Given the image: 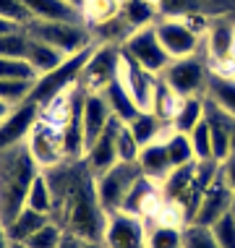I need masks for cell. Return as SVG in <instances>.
I'll list each match as a JSON object with an SVG mask.
<instances>
[{
	"label": "cell",
	"mask_w": 235,
	"mask_h": 248,
	"mask_svg": "<svg viewBox=\"0 0 235 248\" xmlns=\"http://www.w3.org/2000/svg\"><path fill=\"white\" fill-rule=\"evenodd\" d=\"M81 248H105V243H97V240H84Z\"/></svg>",
	"instance_id": "47"
},
{
	"label": "cell",
	"mask_w": 235,
	"mask_h": 248,
	"mask_svg": "<svg viewBox=\"0 0 235 248\" xmlns=\"http://www.w3.org/2000/svg\"><path fill=\"white\" fill-rule=\"evenodd\" d=\"M65 58H68V55H63V52H60L58 47H52V45L39 42V39L31 37L29 52H26V60H29L31 65H34V71L39 73V76H45V73L55 71L58 65H63V63H65Z\"/></svg>",
	"instance_id": "21"
},
{
	"label": "cell",
	"mask_w": 235,
	"mask_h": 248,
	"mask_svg": "<svg viewBox=\"0 0 235 248\" xmlns=\"http://www.w3.org/2000/svg\"><path fill=\"white\" fill-rule=\"evenodd\" d=\"M118 128H120V120L112 118L110 125L105 128V133L84 154V162L92 170L94 178H99L102 172H107L110 167H115L120 162L118 159Z\"/></svg>",
	"instance_id": "14"
},
{
	"label": "cell",
	"mask_w": 235,
	"mask_h": 248,
	"mask_svg": "<svg viewBox=\"0 0 235 248\" xmlns=\"http://www.w3.org/2000/svg\"><path fill=\"white\" fill-rule=\"evenodd\" d=\"M123 52L131 55L139 65H144L146 71L152 73H162L167 65H170V55L165 52L162 42L157 37V29L154 26H144V29H136L133 34L123 42Z\"/></svg>",
	"instance_id": "9"
},
{
	"label": "cell",
	"mask_w": 235,
	"mask_h": 248,
	"mask_svg": "<svg viewBox=\"0 0 235 248\" xmlns=\"http://www.w3.org/2000/svg\"><path fill=\"white\" fill-rule=\"evenodd\" d=\"M63 235H65V230L55 222V219H50V222H47L45 227H39L24 246L26 248H58V243L63 240Z\"/></svg>",
	"instance_id": "36"
},
{
	"label": "cell",
	"mask_w": 235,
	"mask_h": 248,
	"mask_svg": "<svg viewBox=\"0 0 235 248\" xmlns=\"http://www.w3.org/2000/svg\"><path fill=\"white\" fill-rule=\"evenodd\" d=\"M11 248H26L24 243H11Z\"/></svg>",
	"instance_id": "51"
},
{
	"label": "cell",
	"mask_w": 235,
	"mask_h": 248,
	"mask_svg": "<svg viewBox=\"0 0 235 248\" xmlns=\"http://www.w3.org/2000/svg\"><path fill=\"white\" fill-rule=\"evenodd\" d=\"M26 149L31 152V157L39 165V170H50V167L65 162L63 128L50 123V120H45V118H39L37 125L29 133V139H26Z\"/></svg>",
	"instance_id": "8"
},
{
	"label": "cell",
	"mask_w": 235,
	"mask_h": 248,
	"mask_svg": "<svg viewBox=\"0 0 235 248\" xmlns=\"http://www.w3.org/2000/svg\"><path fill=\"white\" fill-rule=\"evenodd\" d=\"M37 175L39 165L26 149V144L0 152V222L5 227L26 206V193Z\"/></svg>",
	"instance_id": "2"
},
{
	"label": "cell",
	"mask_w": 235,
	"mask_h": 248,
	"mask_svg": "<svg viewBox=\"0 0 235 248\" xmlns=\"http://www.w3.org/2000/svg\"><path fill=\"white\" fill-rule=\"evenodd\" d=\"M52 188V214L50 219L73 232L81 240L102 243L107 212L97 196V178L84 159H65L50 170H42Z\"/></svg>",
	"instance_id": "1"
},
{
	"label": "cell",
	"mask_w": 235,
	"mask_h": 248,
	"mask_svg": "<svg viewBox=\"0 0 235 248\" xmlns=\"http://www.w3.org/2000/svg\"><path fill=\"white\" fill-rule=\"evenodd\" d=\"M230 214L235 217V196H233V206H230Z\"/></svg>",
	"instance_id": "50"
},
{
	"label": "cell",
	"mask_w": 235,
	"mask_h": 248,
	"mask_svg": "<svg viewBox=\"0 0 235 248\" xmlns=\"http://www.w3.org/2000/svg\"><path fill=\"white\" fill-rule=\"evenodd\" d=\"M29 31L39 42H47L52 47H58L63 55H78L86 47H92L94 37L92 29L86 24H65V21H34L29 26Z\"/></svg>",
	"instance_id": "4"
},
{
	"label": "cell",
	"mask_w": 235,
	"mask_h": 248,
	"mask_svg": "<svg viewBox=\"0 0 235 248\" xmlns=\"http://www.w3.org/2000/svg\"><path fill=\"white\" fill-rule=\"evenodd\" d=\"M81 13H84L86 26H94L99 21H107V18L118 16L120 13V0H86Z\"/></svg>",
	"instance_id": "33"
},
{
	"label": "cell",
	"mask_w": 235,
	"mask_h": 248,
	"mask_svg": "<svg viewBox=\"0 0 235 248\" xmlns=\"http://www.w3.org/2000/svg\"><path fill=\"white\" fill-rule=\"evenodd\" d=\"M31 89H34V81H13V78H0V99L8 102L11 107L24 105L29 99Z\"/></svg>",
	"instance_id": "35"
},
{
	"label": "cell",
	"mask_w": 235,
	"mask_h": 248,
	"mask_svg": "<svg viewBox=\"0 0 235 248\" xmlns=\"http://www.w3.org/2000/svg\"><path fill=\"white\" fill-rule=\"evenodd\" d=\"M165 18H188V16H206L209 0H152Z\"/></svg>",
	"instance_id": "29"
},
{
	"label": "cell",
	"mask_w": 235,
	"mask_h": 248,
	"mask_svg": "<svg viewBox=\"0 0 235 248\" xmlns=\"http://www.w3.org/2000/svg\"><path fill=\"white\" fill-rule=\"evenodd\" d=\"M97 45H92V47H86L84 52H78V55H68L65 58L63 65H58L55 71L45 73V76H39L34 81V89H31L29 99L37 105H47L52 102L55 97L65 94L68 89H73V86L78 84V78H81V71L86 65V60L92 58V52Z\"/></svg>",
	"instance_id": "3"
},
{
	"label": "cell",
	"mask_w": 235,
	"mask_h": 248,
	"mask_svg": "<svg viewBox=\"0 0 235 248\" xmlns=\"http://www.w3.org/2000/svg\"><path fill=\"white\" fill-rule=\"evenodd\" d=\"M26 206H29V209H34V212L47 214V217L52 214V188H50V183H47V178H45L42 170H39V175L31 180V186H29V193H26Z\"/></svg>",
	"instance_id": "31"
},
{
	"label": "cell",
	"mask_w": 235,
	"mask_h": 248,
	"mask_svg": "<svg viewBox=\"0 0 235 248\" xmlns=\"http://www.w3.org/2000/svg\"><path fill=\"white\" fill-rule=\"evenodd\" d=\"M183 248H219L212 227L204 225H186L183 227Z\"/></svg>",
	"instance_id": "38"
},
{
	"label": "cell",
	"mask_w": 235,
	"mask_h": 248,
	"mask_svg": "<svg viewBox=\"0 0 235 248\" xmlns=\"http://www.w3.org/2000/svg\"><path fill=\"white\" fill-rule=\"evenodd\" d=\"M0 78L13 81H37L39 73L26 58H0Z\"/></svg>",
	"instance_id": "32"
},
{
	"label": "cell",
	"mask_w": 235,
	"mask_h": 248,
	"mask_svg": "<svg viewBox=\"0 0 235 248\" xmlns=\"http://www.w3.org/2000/svg\"><path fill=\"white\" fill-rule=\"evenodd\" d=\"M146 248H183V227L172 222H146Z\"/></svg>",
	"instance_id": "25"
},
{
	"label": "cell",
	"mask_w": 235,
	"mask_h": 248,
	"mask_svg": "<svg viewBox=\"0 0 235 248\" xmlns=\"http://www.w3.org/2000/svg\"><path fill=\"white\" fill-rule=\"evenodd\" d=\"M65 3H68V5H73V8H78V11H81V8H84V3H86V0H65Z\"/></svg>",
	"instance_id": "49"
},
{
	"label": "cell",
	"mask_w": 235,
	"mask_h": 248,
	"mask_svg": "<svg viewBox=\"0 0 235 248\" xmlns=\"http://www.w3.org/2000/svg\"><path fill=\"white\" fill-rule=\"evenodd\" d=\"M29 42H31V34L26 29L0 34V58H26Z\"/></svg>",
	"instance_id": "34"
},
{
	"label": "cell",
	"mask_w": 235,
	"mask_h": 248,
	"mask_svg": "<svg viewBox=\"0 0 235 248\" xmlns=\"http://www.w3.org/2000/svg\"><path fill=\"white\" fill-rule=\"evenodd\" d=\"M0 16L13 21L16 26H21V29H29L34 24V16L24 5V0H0Z\"/></svg>",
	"instance_id": "39"
},
{
	"label": "cell",
	"mask_w": 235,
	"mask_h": 248,
	"mask_svg": "<svg viewBox=\"0 0 235 248\" xmlns=\"http://www.w3.org/2000/svg\"><path fill=\"white\" fill-rule=\"evenodd\" d=\"M11 110H13V107H11L8 102H3V99H0V123H3V120L11 115Z\"/></svg>",
	"instance_id": "46"
},
{
	"label": "cell",
	"mask_w": 235,
	"mask_h": 248,
	"mask_svg": "<svg viewBox=\"0 0 235 248\" xmlns=\"http://www.w3.org/2000/svg\"><path fill=\"white\" fill-rule=\"evenodd\" d=\"M188 139H191V146H193L196 159H214V154H212V131H209L206 118L199 120L196 128L188 133Z\"/></svg>",
	"instance_id": "37"
},
{
	"label": "cell",
	"mask_w": 235,
	"mask_h": 248,
	"mask_svg": "<svg viewBox=\"0 0 235 248\" xmlns=\"http://www.w3.org/2000/svg\"><path fill=\"white\" fill-rule=\"evenodd\" d=\"M24 5L34 16V21H65V24H86L84 13L68 5L65 0H24Z\"/></svg>",
	"instance_id": "17"
},
{
	"label": "cell",
	"mask_w": 235,
	"mask_h": 248,
	"mask_svg": "<svg viewBox=\"0 0 235 248\" xmlns=\"http://www.w3.org/2000/svg\"><path fill=\"white\" fill-rule=\"evenodd\" d=\"M120 16L136 31L144 26H154V18L159 16V11L152 0H120Z\"/></svg>",
	"instance_id": "24"
},
{
	"label": "cell",
	"mask_w": 235,
	"mask_h": 248,
	"mask_svg": "<svg viewBox=\"0 0 235 248\" xmlns=\"http://www.w3.org/2000/svg\"><path fill=\"white\" fill-rule=\"evenodd\" d=\"M102 97L107 99V105H110V110H112V115H115L120 123H128V120L136 118V112H139V105L133 102V97H131V92L125 89V84H123V78H112L110 84L102 89Z\"/></svg>",
	"instance_id": "19"
},
{
	"label": "cell",
	"mask_w": 235,
	"mask_h": 248,
	"mask_svg": "<svg viewBox=\"0 0 235 248\" xmlns=\"http://www.w3.org/2000/svg\"><path fill=\"white\" fill-rule=\"evenodd\" d=\"M139 167L141 172H144L146 178L157 180V183H162V180L172 172V162H170V154H167V146H165V139H159V141H154L149 146H144L139 154Z\"/></svg>",
	"instance_id": "18"
},
{
	"label": "cell",
	"mask_w": 235,
	"mask_h": 248,
	"mask_svg": "<svg viewBox=\"0 0 235 248\" xmlns=\"http://www.w3.org/2000/svg\"><path fill=\"white\" fill-rule=\"evenodd\" d=\"M120 78H123L125 89L131 92L133 102L139 105V110H149L159 76L152 71H146L144 65H139L131 55H125L123 47H120Z\"/></svg>",
	"instance_id": "13"
},
{
	"label": "cell",
	"mask_w": 235,
	"mask_h": 248,
	"mask_svg": "<svg viewBox=\"0 0 235 248\" xmlns=\"http://www.w3.org/2000/svg\"><path fill=\"white\" fill-rule=\"evenodd\" d=\"M230 154H235V123L230 128Z\"/></svg>",
	"instance_id": "48"
},
{
	"label": "cell",
	"mask_w": 235,
	"mask_h": 248,
	"mask_svg": "<svg viewBox=\"0 0 235 248\" xmlns=\"http://www.w3.org/2000/svg\"><path fill=\"white\" fill-rule=\"evenodd\" d=\"M118 76H120V45H97L81 71L78 86L86 94H92V92H102Z\"/></svg>",
	"instance_id": "7"
},
{
	"label": "cell",
	"mask_w": 235,
	"mask_h": 248,
	"mask_svg": "<svg viewBox=\"0 0 235 248\" xmlns=\"http://www.w3.org/2000/svg\"><path fill=\"white\" fill-rule=\"evenodd\" d=\"M206 97L212 99L217 107H222L230 118H235V78L227 76H209V84H206Z\"/></svg>",
	"instance_id": "27"
},
{
	"label": "cell",
	"mask_w": 235,
	"mask_h": 248,
	"mask_svg": "<svg viewBox=\"0 0 235 248\" xmlns=\"http://www.w3.org/2000/svg\"><path fill=\"white\" fill-rule=\"evenodd\" d=\"M39 112H42V105L26 99L24 105H16L11 110V115L0 123V152L13 149L18 144H26L31 128L37 125Z\"/></svg>",
	"instance_id": "12"
},
{
	"label": "cell",
	"mask_w": 235,
	"mask_h": 248,
	"mask_svg": "<svg viewBox=\"0 0 235 248\" xmlns=\"http://www.w3.org/2000/svg\"><path fill=\"white\" fill-rule=\"evenodd\" d=\"M81 246H84V240L78 235H73V232H65L63 240L58 243V248H81Z\"/></svg>",
	"instance_id": "43"
},
{
	"label": "cell",
	"mask_w": 235,
	"mask_h": 248,
	"mask_svg": "<svg viewBox=\"0 0 235 248\" xmlns=\"http://www.w3.org/2000/svg\"><path fill=\"white\" fill-rule=\"evenodd\" d=\"M212 232H214V238H217L219 248H235V217L230 212L212 225Z\"/></svg>",
	"instance_id": "41"
},
{
	"label": "cell",
	"mask_w": 235,
	"mask_h": 248,
	"mask_svg": "<svg viewBox=\"0 0 235 248\" xmlns=\"http://www.w3.org/2000/svg\"><path fill=\"white\" fill-rule=\"evenodd\" d=\"M125 125H128V131L133 133V139L139 141L141 149L154 144V141H159V139H165V128H170V125L162 123L152 110H139L136 118L128 120Z\"/></svg>",
	"instance_id": "20"
},
{
	"label": "cell",
	"mask_w": 235,
	"mask_h": 248,
	"mask_svg": "<svg viewBox=\"0 0 235 248\" xmlns=\"http://www.w3.org/2000/svg\"><path fill=\"white\" fill-rule=\"evenodd\" d=\"M154 29H157V37H159V42H162L165 52L172 60L196 55L201 34H199V31H193L183 18H165V21L154 24Z\"/></svg>",
	"instance_id": "11"
},
{
	"label": "cell",
	"mask_w": 235,
	"mask_h": 248,
	"mask_svg": "<svg viewBox=\"0 0 235 248\" xmlns=\"http://www.w3.org/2000/svg\"><path fill=\"white\" fill-rule=\"evenodd\" d=\"M115 118L107 105V99L102 97V92H92L84 99V139H86V149L97 141L105 133V128L110 125V120Z\"/></svg>",
	"instance_id": "16"
},
{
	"label": "cell",
	"mask_w": 235,
	"mask_h": 248,
	"mask_svg": "<svg viewBox=\"0 0 235 248\" xmlns=\"http://www.w3.org/2000/svg\"><path fill=\"white\" fill-rule=\"evenodd\" d=\"M159 78L175 92L178 97H199V92H206L209 84V71L201 63V58H180L170 60V65L159 73Z\"/></svg>",
	"instance_id": "6"
},
{
	"label": "cell",
	"mask_w": 235,
	"mask_h": 248,
	"mask_svg": "<svg viewBox=\"0 0 235 248\" xmlns=\"http://www.w3.org/2000/svg\"><path fill=\"white\" fill-rule=\"evenodd\" d=\"M146 232H149V227L141 217L112 212L107 214L102 243L105 248H146Z\"/></svg>",
	"instance_id": "10"
},
{
	"label": "cell",
	"mask_w": 235,
	"mask_h": 248,
	"mask_svg": "<svg viewBox=\"0 0 235 248\" xmlns=\"http://www.w3.org/2000/svg\"><path fill=\"white\" fill-rule=\"evenodd\" d=\"M16 29H21V26H16L13 21H8V18L0 16V34H8V31H16Z\"/></svg>",
	"instance_id": "44"
},
{
	"label": "cell",
	"mask_w": 235,
	"mask_h": 248,
	"mask_svg": "<svg viewBox=\"0 0 235 248\" xmlns=\"http://www.w3.org/2000/svg\"><path fill=\"white\" fill-rule=\"evenodd\" d=\"M0 248H11V238H8V227L0 222Z\"/></svg>",
	"instance_id": "45"
},
{
	"label": "cell",
	"mask_w": 235,
	"mask_h": 248,
	"mask_svg": "<svg viewBox=\"0 0 235 248\" xmlns=\"http://www.w3.org/2000/svg\"><path fill=\"white\" fill-rule=\"evenodd\" d=\"M201 118H204V97H186L172 118L170 128L178 133H191Z\"/></svg>",
	"instance_id": "28"
},
{
	"label": "cell",
	"mask_w": 235,
	"mask_h": 248,
	"mask_svg": "<svg viewBox=\"0 0 235 248\" xmlns=\"http://www.w3.org/2000/svg\"><path fill=\"white\" fill-rule=\"evenodd\" d=\"M233 188L225 183V178L219 175L209 188L204 191V196H201V204H199V212L196 217H193L191 225H204V227H212L217 219H222L227 212H230L233 206Z\"/></svg>",
	"instance_id": "15"
},
{
	"label": "cell",
	"mask_w": 235,
	"mask_h": 248,
	"mask_svg": "<svg viewBox=\"0 0 235 248\" xmlns=\"http://www.w3.org/2000/svg\"><path fill=\"white\" fill-rule=\"evenodd\" d=\"M165 146H167V154H170L172 167H183V165L196 162V154H193V146H191L188 133H178V131L170 128L167 136H165Z\"/></svg>",
	"instance_id": "30"
},
{
	"label": "cell",
	"mask_w": 235,
	"mask_h": 248,
	"mask_svg": "<svg viewBox=\"0 0 235 248\" xmlns=\"http://www.w3.org/2000/svg\"><path fill=\"white\" fill-rule=\"evenodd\" d=\"M139 154H141L139 141L133 139L128 125L120 123V128H118V159L120 162H139Z\"/></svg>",
	"instance_id": "40"
},
{
	"label": "cell",
	"mask_w": 235,
	"mask_h": 248,
	"mask_svg": "<svg viewBox=\"0 0 235 248\" xmlns=\"http://www.w3.org/2000/svg\"><path fill=\"white\" fill-rule=\"evenodd\" d=\"M222 178H225V183L233 188L235 193V154H230V157L222 162Z\"/></svg>",
	"instance_id": "42"
},
{
	"label": "cell",
	"mask_w": 235,
	"mask_h": 248,
	"mask_svg": "<svg viewBox=\"0 0 235 248\" xmlns=\"http://www.w3.org/2000/svg\"><path fill=\"white\" fill-rule=\"evenodd\" d=\"M89 29H92V37L99 39L97 45H118V42H125V39L133 34V26L125 21L120 13L112 18H107V21H99V24L89 26ZM120 47H123V45H120Z\"/></svg>",
	"instance_id": "23"
},
{
	"label": "cell",
	"mask_w": 235,
	"mask_h": 248,
	"mask_svg": "<svg viewBox=\"0 0 235 248\" xmlns=\"http://www.w3.org/2000/svg\"><path fill=\"white\" fill-rule=\"evenodd\" d=\"M139 175H144L139 162H118L115 167H110L97 178V196L107 214L120 212V206H123V201L128 196L131 186L139 180Z\"/></svg>",
	"instance_id": "5"
},
{
	"label": "cell",
	"mask_w": 235,
	"mask_h": 248,
	"mask_svg": "<svg viewBox=\"0 0 235 248\" xmlns=\"http://www.w3.org/2000/svg\"><path fill=\"white\" fill-rule=\"evenodd\" d=\"M180 102H183V97H178L175 92L167 86L162 78L157 81V89H154V97H152V107L149 110L157 115L162 123H167L170 125L172 123V118H175V112H178V107H180Z\"/></svg>",
	"instance_id": "26"
},
{
	"label": "cell",
	"mask_w": 235,
	"mask_h": 248,
	"mask_svg": "<svg viewBox=\"0 0 235 248\" xmlns=\"http://www.w3.org/2000/svg\"><path fill=\"white\" fill-rule=\"evenodd\" d=\"M47 222H50V217H47V214L24 206V209L18 212V217L8 225V238H11V243H26V240L34 235L39 227H45Z\"/></svg>",
	"instance_id": "22"
}]
</instances>
